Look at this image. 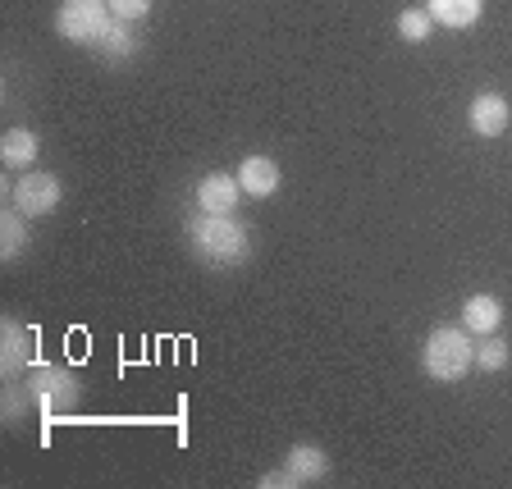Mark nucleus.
I'll return each instance as SVG.
<instances>
[{
    "mask_svg": "<svg viewBox=\"0 0 512 489\" xmlns=\"http://www.w3.org/2000/svg\"><path fill=\"white\" fill-rule=\"evenodd\" d=\"M110 23H115V14H110L106 0H64L55 10V32L74 46H96Z\"/></svg>",
    "mask_w": 512,
    "mask_h": 489,
    "instance_id": "3",
    "label": "nucleus"
},
{
    "mask_svg": "<svg viewBox=\"0 0 512 489\" xmlns=\"http://www.w3.org/2000/svg\"><path fill=\"white\" fill-rule=\"evenodd\" d=\"M10 206H19L28 220H42V215H51L55 206H60V179L55 174H23L19 183L10 188Z\"/></svg>",
    "mask_w": 512,
    "mask_h": 489,
    "instance_id": "5",
    "label": "nucleus"
},
{
    "mask_svg": "<svg viewBox=\"0 0 512 489\" xmlns=\"http://www.w3.org/2000/svg\"><path fill=\"white\" fill-rule=\"evenodd\" d=\"M288 471L298 476V485H316V480L330 476V453L316 444H298L288 453Z\"/></svg>",
    "mask_w": 512,
    "mask_h": 489,
    "instance_id": "12",
    "label": "nucleus"
},
{
    "mask_svg": "<svg viewBox=\"0 0 512 489\" xmlns=\"http://www.w3.org/2000/svg\"><path fill=\"white\" fill-rule=\"evenodd\" d=\"M37 151H42V142H37L32 128H10V133L0 138V160H5L10 170H28L32 160H37Z\"/></svg>",
    "mask_w": 512,
    "mask_h": 489,
    "instance_id": "13",
    "label": "nucleus"
},
{
    "mask_svg": "<svg viewBox=\"0 0 512 489\" xmlns=\"http://www.w3.org/2000/svg\"><path fill=\"white\" fill-rule=\"evenodd\" d=\"M426 14L435 19V28H476L485 14V0H426Z\"/></svg>",
    "mask_w": 512,
    "mask_h": 489,
    "instance_id": "9",
    "label": "nucleus"
},
{
    "mask_svg": "<svg viewBox=\"0 0 512 489\" xmlns=\"http://www.w3.org/2000/svg\"><path fill=\"white\" fill-rule=\"evenodd\" d=\"M508 357H512V348L499 339V334H485V339L476 343V366H480L485 375L503 371V366H508Z\"/></svg>",
    "mask_w": 512,
    "mask_h": 489,
    "instance_id": "16",
    "label": "nucleus"
},
{
    "mask_svg": "<svg viewBox=\"0 0 512 489\" xmlns=\"http://www.w3.org/2000/svg\"><path fill=\"white\" fill-rule=\"evenodd\" d=\"M23 247H28V215H23L19 206H10V211L0 215V256H5V261H19Z\"/></svg>",
    "mask_w": 512,
    "mask_h": 489,
    "instance_id": "15",
    "label": "nucleus"
},
{
    "mask_svg": "<svg viewBox=\"0 0 512 489\" xmlns=\"http://www.w3.org/2000/svg\"><path fill=\"white\" fill-rule=\"evenodd\" d=\"M28 389H32V403L42 407V412H74L78 398H83L78 375L69 366H51V362H32Z\"/></svg>",
    "mask_w": 512,
    "mask_h": 489,
    "instance_id": "4",
    "label": "nucleus"
},
{
    "mask_svg": "<svg viewBox=\"0 0 512 489\" xmlns=\"http://www.w3.org/2000/svg\"><path fill=\"white\" fill-rule=\"evenodd\" d=\"M0 366H5V375L32 371V330L14 316L0 320Z\"/></svg>",
    "mask_w": 512,
    "mask_h": 489,
    "instance_id": "7",
    "label": "nucleus"
},
{
    "mask_svg": "<svg viewBox=\"0 0 512 489\" xmlns=\"http://www.w3.org/2000/svg\"><path fill=\"white\" fill-rule=\"evenodd\" d=\"M467 119H471V133H476V138H503L512 124V106L499 92H480L476 101H471Z\"/></svg>",
    "mask_w": 512,
    "mask_h": 489,
    "instance_id": "6",
    "label": "nucleus"
},
{
    "mask_svg": "<svg viewBox=\"0 0 512 489\" xmlns=\"http://www.w3.org/2000/svg\"><path fill=\"white\" fill-rule=\"evenodd\" d=\"M238 197H243V183H238V174H206L202 183H197V211H215V215H234Z\"/></svg>",
    "mask_w": 512,
    "mask_h": 489,
    "instance_id": "8",
    "label": "nucleus"
},
{
    "mask_svg": "<svg viewBox=\"0 0 512 489\" xmlns=\"http://www.w3.org/2000/svg\"><path fill=\"white\" fill-rule=\"evenodd\" d=\"M188 247L197 261L206 266H220V270H234L243 266L252 256V234L234 215H215V211H197L188 220Z\"/></svg>",
    "mask_w": 512,
    "mask_h": 489,
    "instance_id": "1",
    "label": "nucleus"
},
{
    "mask_svg": "<svg viewBox=\"0 0 512 489\" xmlns=\"http://www.w3.org/2000/svg\"><path fill=\"white\" fill-rule=\"evenodd\" d=\"M261 489H298V476L293 471H270V476H261Z\"/></svg>",
    "mask_w": 512,
    "mask_h": 489,
    "instance_id": "20",
    "label": "nucleus"
},
{
    "mask_svg": "<svg viewBox=\"0 0 512 489\" xmlns=\"http://www.w3.org/2000/svg\"><path fill=\"white\" fill-rule=\"evenodd\" d=\"M238 183L247 197H275L279 192V165L270 156H247L238 165Z\"/></svg>",
    "mask_w": 512,
    "mask_h": 489,
    "instance_id": "11",
    "label": "nucleus"
},
{
    "mask_svg": "<svg viewBox=\"0 0 512 489\" xmlns=\"http://www.w3.org/2000/svg\"><path fill=\"white\" fill-rule=\"evenodd\" d=\"M138 32H133V23L128 19H115L106 28V37H101V42H96V51L106 55V60H115V64H124V60H133V55H138Z\"/></svg>",
    "mask_w": 512,
    "mask_h": 489,
    "instance_id": "14",
    "label": "nucleus"
},
{
    "mask_svg": "<svg viewBox=\"0 0 512 489\" xmlns=\"http://www.w3.org/2000/svg\"><path fill=\"white\" fill-rule=\"evenodd\" d=\"M462 325H467L476 339H485V334H494L503 325V302L494 298V293H471L467 307H462Z\"/></svg>",
    "mask_w": 512,
    "mask_h": 489,
    "instance_id": "10",
    "label": "nucleus"
},
{
    "mask_svg": "<svg viewBox=\"0 0 512 489\" xmlns=\"http://www.w3.org/2000/svg\"><path fill=\"white\" fill-rule=\"evenodd\" d=\"M421 366L439 384H458L467 371H476V343L467 325H435L421 348Z\"/></svg>",
    "mask_w": 512,
    "mask_h": 489,
    "instance_id": "2",
    "label": "nucleus"
},
{
    "mask_svg": "<svg viewBox=\"0 0 512 489\" xmlns=\"http://www.w3.org/2000/svg\"><path fill=\"white\" fill-rule=\"evenodd\" d=\"M430 32H435V19H430L426 10H403L398 14V37H403V42L421 46V42H430Z\"/></svg>",
    "mask_w": 512,
    "mask_h": 489,
    "instance_id": "17",
    "label": "nucleus"
},
{
    "mask_svg": "<svg viewBox=\"0 0 512 489\" xmlns=\"http://www.w3.org/2000/svg\"><path fill=\"white\" fill-rule=\"evenodd\" d=\"M28 403H32L28 384H5V426H23L28 421Z\"/></svg>",
    "mask_w": 512,
    "mask_h": 489,
    "instance_id": "18",
    "label": "nucleus"
},
{
    "mask_svg": "<svg viewBox=\"0 0 512 489\" xmlns=\"http://www.w3.org/2000/svg\"><path fill=\"white\" fill-rule=\"evenodd\" d=\"M106 5H110L115 19H128V23H138V19L151 14V0H106Z\"/></svg>",
    "mask_w": 512,
    "mask_h": 489,
    "instance_id": "19",
    "label": "nucleus"
}]
</instances>
